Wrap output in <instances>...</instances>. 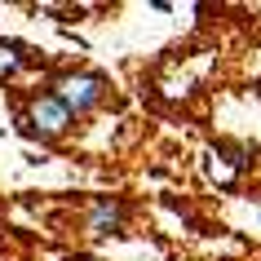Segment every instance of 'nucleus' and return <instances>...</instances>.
I'll use <instances>...</instances> for the list:
<instances>
[{
    "label": "nucleus",
    "instance_id": "7ed1b4c3",
    "mask_svg": "<svg viewBox=\"0 0 261 261\" xmlns=\"http://www.w3.org/2000/svg\"><path fill=\"white\" fill-rule=\"evenodd\" d=\"M124 221H128V204L102 195V199H93L89 213H84V230L97 234V239H107V234H124Z\"/></svg>",
    "mask_w": 261,
    "mask_h": 261
},
{
    "label": "nucleus",
    "instance_id": "39448f33",
    "mask_svg": "<svg viewBox=\"0 0 261 261\" xmlns=\"http://www.w3.org/2000/svg\"><path fill=\"white\" fill-rule=\"evenodd\" d=\"M204 168H208V177L217 181V186H234V168L221 164V155H217V151H208V155H204Z\"/></svg>",
    "mask_w": 261,
    "mask_h": 261
},
{
    "label": "nucleus",
    "instance_id": "f03ea898",
    "mask_svg": "<svg viewBox=\"0 0 261 261\" xmlns=\"http://www.w3.org/2000/svg\"><path fill=\"white\" fill-rule=\"evenodd\" d=\"M107 75H97V71H71V75H58L54 80V97L71 115H89L107 102Z\"/></svg>",
    "mask_w": 261,
    "mask_h": 261
},
{
    "label": "nucleus",
    "instance_id": "f257e3e1",
    "mask_svg": "<svg viewBox=\"0 0 261 261\" xmlns=\"http://www.w3.org/2000/svg\"><path fill=\"white\" fill-rule=\"evenodd\" d=\"M71 124H75V115H71L62 102H58L54 93H36L27 102V107L18 111V128L27 133V138H40V142H54L62 138Z\"/></svg>",
    "mask_w": 261,
    "mask_h": 261
},
{
    "label": "nucleus",
    "instance_id": "423d86ee",
    "mask_svg": "<svg viewBox=\"0 0 261 261\" xmlns=\"http://www.w3.org/2000/svg\"><path fill=\"white\" fill-rule=\"evenodd\" d=\"M67 261H93V257H67Z\"/></svg>",
    "mask_w": 261,
    "mask_h": 261
},
{
    "label": "nucleus",
    "instance_id": "20e7f679",
    "mask_svg": "<svg viewBox=\"0 0 261 261\" xmlns=\"http://www.w3.org/2000/svg\"><path fill=\"white\" fill-rule=\"evenodd\" d=\"M27 62H36L31 44H22V40H5V36H0V84H9L18 71L27 67Z\"/></svg>",
    "mask_w": 261,
    "mask_h": 261
}]
</instances>
